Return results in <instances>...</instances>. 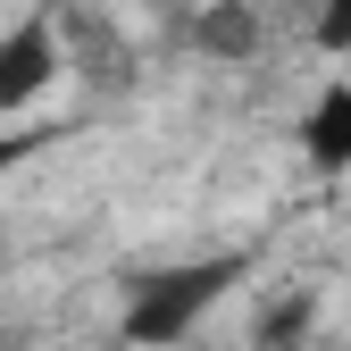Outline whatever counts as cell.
<instances>
[{
    "label": "cell",
    "mask_w": 351,
    "mask_h": 351,
    "mask_svg": "<svg viewBox=\"0 0 351 351\" xmlns=\"http://www.w3.org/2000/svg\"><path fill=\"white\" fill-rule=\"evenodd\" d=\"M243 276H251V251L176 259V268H159V276H143L134 293H125L117 335L134 343V351H176V343H193V335L209 326V310H217V301H226Z\"/></svg>",
    "instance_id": "6da1fadb"
},
{
    "label": "cell",
    "mask_w": 351,
    "mask_h": 351,
    "mask_svg": "<svg viewBox=\"0 0 351 351\" xmlns=\"http://www.w3.org/2000/svg\"><path fill=\"white\" fill-rule=\"evenodd\" d=\"M59 67H67L59 25L51 17H17L9 34H0V109H34L59 84Z\"/></svg>",
    "instance_id": "7a4b0ae2"
},
{
    "label": "cell",
    "mask_w": 351,
    "mask_h": 351,
    "mask_svg": "<svg viewBox=\"0 0 351 351\" xmlns=\"http://www.w3.org/2000/svg\"><path fill=\"white\" fill-rule=\"evenodd\" d=\"M301 151H310L326 176L351 167V84H326V93L301 109Z\"/></svg>",
    "instance_id": "3957f363"
},
{
    "label": "cell",
    "mask_w": 351,
    "mask_h": 351,
    "mask_svg": "<svg viewBox=\"0 0 351 351\" xmlns=\"http://www.w3.org/2000/svg\"><path fill=\"white\" fill-rule=\"evenodd\" d=\"M259 0H209V25H201V51L209 59H251L259 51Z\"/></svg>",
    "instance_id": "277c9868"
},
{
    "label": "cell",
    "mask_w": 351,
    "mask_h": 351,
    "mask_svg": "<svg viewBox=\"0 0 351 351\" xmlns=\"http://www.w3.org/2000/svg\"><path fill=\"white\" fill-rule=\"evenodd\" d=\"M310 42H318V51H351V0H318Z\"/></svg>",
    "instance_id": "5b68a950"
},
{
    "label": "cell",
    "mask_w": 351,
    "mask_h": 351,
    "mask_svg": "<svg viewBox=\"0 0 351 351\" xmlns=\"http://www.w3.org/2000/svg\"><path fill=\"white\" fill-rule=\"evenodd\" d=\"M34 151H42V134H0V176H9L17 159H34Z\"/></svg>",
    "instance_id": "8992f818"
}]
</instances>
